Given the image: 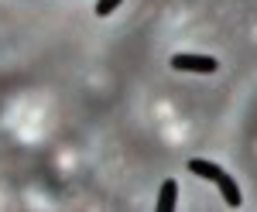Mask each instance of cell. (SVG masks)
I'll return each mask as SVG.
<instances>
[{
  "instance_id": "obj_4",
  "label": "cell",
  "mask_w": 257,
  "mask_h": 212,
  "mask_svg": "<svg viewBox=\"0 0 257 212\" xmlns=\"http://www.w3.org/2000/svg\"><path fill=\"white\" fill-rule=\"evenodd\" d=\"M216 185H219V192H223V202H226L230 209H237L240 202H243V198H240V188H237V181H233V178H230L226 171H223V174L216 178Z\"/></svg>"
},
{
  "instance_id": "obj_1",
  "label": "cell",
  "mask_w": 257,
  "mask_h": 212,
  "mask_svg": "<svg viewBox=\"0 0 257 212\" xmlns=\"http://www.w3.org/2000/svg\"><path fill=\"white\" fill-rule=\"evenodd\" d=\"M172 69L175 72H199V76H209V72H216L219 62L209 55H175L172 58Z\"/></svg>"
},
{
  "instance_id": "obj_5",
  "label": "cell",
  "mask_w": 257,
  "mask_h": 212,
  "mask_svg": "<svg viewBox=\"0 0 257 212\" xmlns=\"http://www.w3.org/2000/svg\"><path fill=\"white\" fill-rule=\"evenodd\" d=\"M120 4H123V0H96V7H93V11H96V18H110Z\"/></svg>"
},
{
  "instance_id": "obj_2",
  "label": "cell",
  "mask_w": 257,
  "mask_h": 212,
  "mask_svg": "<svg viewBox=\"0 0 257 212\" xmlns=\"http://www.w3.org/2000/svg\"><path fill=\"white\" fill-rule=\"evenodd\" d=\"M175 205H178V181H175V178H165V181H161L158 205H155V209H158V212H175Z\"/></svg>"
},
{
  "instance_id": "obj_3",
  "label": "cell",
  "mask_w": 257,
  "mask_h": 212,
  "mask_svg": "<svg viewBox=\"0 0 257 212\" xmlns=\"http://www.w3.org/2000/svg\"><path fill=\"white\" fill-rule=\"evenodd\" d=\"M189 171L196 174V178H206V181H216L219 174H223V168H219L216 161H206V157H192V161H189Z\"/></svg>"
}]
</instances>
